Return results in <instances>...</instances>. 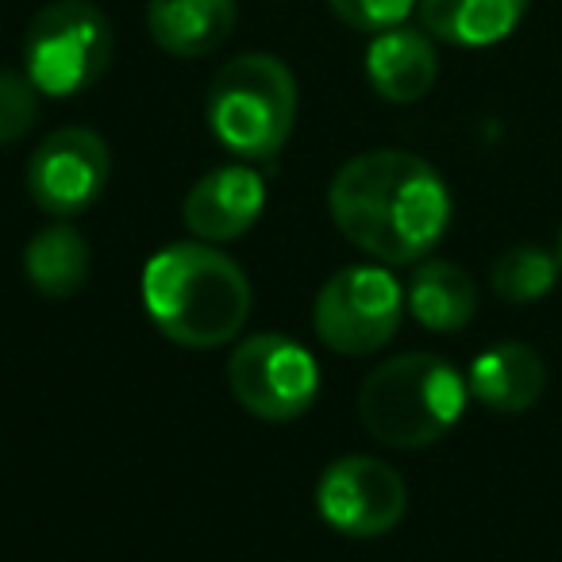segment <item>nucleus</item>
I'll list each match as a JSON object with an SVG mask.
<instances>
[{
  "label": "nucleus",
  "instance_id": "5",
  "mask_svg": "<svg viewBox=\"0 0 562 562\" xmlns=\"http://www.w3.org/2000/svg\"><path fill=\"white\" fill-rule=\"evenodd\" d=\"M116 55L112 20L93 0H50L24 32V74L43 97H78L104 78Z\"/></svg>",
  "mask_w": 562,
  "mask_h": 562
},
{
  "label": "nucleus",
  "instance_id": "13",
  "mask_svg": "<svg viewBox=\"0 0 562 562\" xmlns=\"http://www.w3.org/2000/svg\"><path fill=\"white\" fill-rule=\"evenodd\" d=\"M467 390L493 413L520 416L543 397L547 367L528 344H497L470 362Z\"/></svg>",
  "mask_w": 562,
  "mask_h": 562
},
{
  "label": "nucleus",
  "instance_id": "18",
  "mask_svg": "<svg viewBox=\"0 0 562 562\" xmlns=\"http://www.w3.org/2000/svg\"><path fill=\"white\" fill-rule=\"evenodd\" d=\"M40 89L27 74L0 70V147L20 143L40 120Z\"/></svg>",
  "mask_w": 562,
  "mask_h": 562
},
{
  "label": "nucleus",
  "instance_id": "20",
  "mask_svg": "<svg viewBox=\"0 0 562 562\" xmlns=\"http://www.w3.org/2000/svg\"><path fill=\"white\" fill-rule=\"evenodd\" d=\"M559 262H562V235H559Z\"/></svg>",
  "mask_w": 562,
  "mask_h": 562
},
{
  "label": "nucleus",
  "instance_id": "19",
  "mask_svg": "<svg viewBox=\"0 0 562 562\" xmlns=\"http://www.w3.org/2000/svg\"><path fill=\"white\" fill-rule=\"evenodd\" d=\"M328 9L336 12L339 24H347L351 32H390V27H401L408 16H413L416 0H328Z\"/></svg>",
  "mask_w": 562,
  "mask_h": 562
},
{
  "label": "nucleus",
  "instance_id": "4",
  "mask_svg": "<svg viewBox=\"0 0 562 562\" xmlns=\"http://www.w3.org/2000/svg\"><path fill=\"white\" fill-rule=\"evenodd\" d=\"M297 124V78L273 55H239L212 78L209 127L239 162H273Z\"/></svg>",
  "mask_w": 562,
  "mask_h": 562
},
{
  "label": "nucleus",
  "instance_id": "6",
  "mask_svg": "<svg viewBox=\"0 0 562 562\" xmlns=\"http://www.w3.org/2000/svg\"><path fill=\"white\" fill-rule=\"evenodd\" d=\"M405 290L385 266H347L316 293L313 324L324 347L339 355L382 351L401 328Z\"/></svg>",
  "mask_w": 562,
  "mask_h": 562
},
{
  "label": "nucleus",
  "instance_id": "15",
  "mask_svg": "<svg viewBox=\"0 0 562 562\" xmlns=\"http://www.w3.org/2000/svg\"><path fill=\"white\" fill-rule=\"evenodd\" d=\"M405 305L428 331H462L477 313L474 278L447 258H424L408 281Z\"/></svg>",
  "mask_w": 562,
  "mask_h": 562
},
{
  "label": "nucleus",
  "instance_id": "11",
  "mask_svg": "<svg viewBox=\"0 0 562 562\" xmlns=\"http://www.w3.org/2000/svg\"><path fill=\"white\" fill-rule=\"evenodd\" d=\"M367 78L374 93L390 104L424 101L439 78V55L431 35L405 24L378 32L367 50Z\"/></svg>",
  "mask_w": 562,
  "mask_h": 562
},
{
  "label": "nucleus",
  "instance_id": "8",
  "mask_svg": "<svg viewBox=\"0 0 562 562\" xmlns=\"http://www.w3.org/2000/svg\"><path fill=\"white\" fill-rule=\"evenodd\" d=\"M316 508L324 524L336 528L339 536L378 539L401 524L408 508V490L390 462L370 459V454H347L321 474Z\"/></svg>",
  "mask_w": 562,
  "mask_h": 562
},
{
  "label": "nucleus",
  "instance_id": "1",
  "mask_svg": "<svg viewBox=\"0 0 562 562\" xmlns=\"http://www.w3.org/2000/svg\"><path fill=\"white\" fill-rule=\"evenodd\" d=\"M328 209L355 247L390 266L431 255L451 224L447 181L408 150L355 155L331 178Z\"/></svg>",
  "mask_w": 562,
  "mask_h": 562
},
{
  "label": "nucleus",
  "instance_id": "9",
  "mask_svg": "<svg viewBox=\"0 0 562 562\" xmlns=\"http://www.w3.org/2000/svg\"><path fill=\"white\" fill-rule=\"evenodd\" d=\"M112 178L109 143L93 127H58L27 162V193L47 216H78L101 201Z\"/></svg>",
  "mask_w": 562,
  "mask_h": 562
},
{
  "label": "nucleus",
  "instance_id": "3",
  "mask_svg": "<svg viewBox=\"0 0 562 562\" xmlns=\"http://www.w3.org/2000/svg\"><path fill=\"white\" fill-rule=\"evenodd\" d=\"M467 378L428 351L385 359L359 390V420L378 443L416 451L431 447L467 413Z\"/></svg>",
  "mask_w": 562,
  "mask_h": 562
},
{
  "label": "nucleus",
  "instance_id": "14",
  "mask_svg": "<svg viewBox=\"0 0 562 562\" xmlns=\"http://www.w3.org/2000/svg\"><path fill=\"white\" fill-rule=\"evenodd\" d=\"M531 0H416L420 27L451 47H493L528 16Z\"/></svg>",
  "mask_w": 562,
  "mask_h": 562
},
{
  "label": "nucleus",
  "instance_id": "12",
  "mask_svg": "<svg viewBox=\"0 0 562 562\" xmlns=\"http://www.w3.org/2000/svg\"><path fill=\"white\" fill-rule=\"evenodd\" d=\"M235 0H147V32L173 58H209L232 40Z\"/></svg>",
  "mask_w": 562,
  "mask_h": 562
},
{
  "label": "nucleus",
  "instance_id": "17",
  "mask_svg": "<svg viewBox=\"0 0 562 562\" xmlns=\"http://www.w3.org/2000/svg\"><path fill=\"white\" fill-rule=\"evenodd\" d=\"M559 273H562L559 255H551L543 247H513L493 262L490 285L501 301L531 305V301L547 297L554 290Z\"/></svg>",
  "mask_w": 562,
  "mask_h": 562
},
{
  "label": "nucleus",
  "instance_id": "16",
  "mask_svg": "<svg viewBox=\"0 0 562 562\" xmlns=\"http://www.w3.org/2000/svg\"><path fill=\"white\" fill-rule=\"evenodd\" d=\"M89 239L70 224H50L24 247V273L50 301H66L89 281Z\"/></svg>",
  "mask_w": 562,
  "mask_h": 562
},
{
  "label": "nucleus",
  "instance_id": "7",
  "mask_svg": "<svg viewBox=\"0 0 562 562\" xmlns=\"http://www.w3.org/2000/svg\"><path fill=\"white\" fill-rule=\"evenodd\" d=\"M227 385L250 416L285 424L313 408L321 393V367L297 339L262 331V336L243 339L232 351Z\"/></svg>",
  "mask_w": 562,
  "mask_h": 562
},
{
  "label": "nucleus",
  "instance_id": "2",
  "mask_svg": "<svg viewBox=\"0 0 562 562\" xmlns=\"http://www.w3.org/2000/svg\"><path fill=\"white\" fill-rule=\"evenodd\" d=\"M143 308L166 339L209 351L232 344L250 316V281L216 243H170L143 266Z\"/></svg>",
  "mask_w": 562,
  "mask_h": 562
},
{
  "label": "nucleus",
  "instance_id": "10",
  "mask_svg": "<svg viewBox=\"0 0 562 562\" xmlns=\"http://www.w3.org/2000/svg\"><path fill=\"white\" fill-rule=\"evenodd\" d=\"M266 209V181L255 166L232 162L209 170L189 189L181 216L201 243H232L258 224Z\"/></svg>",
  "mask_w": 562,
  "mask_h": 562
}]
</instances>
